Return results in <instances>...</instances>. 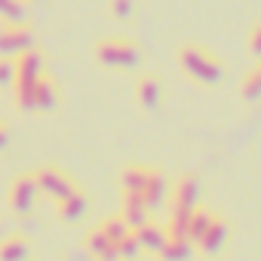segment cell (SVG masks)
Returning a JSON list of instances; mask_svg holds the SVG:
<instances>
[{"mask_svg":"<svg viewBox=\"0 0 261 261\" xmlns=\"http://www.w3.org/2000/svg\"><path fill=\"white\" fill-rule=\"evenodd\" d=\"M200 203V181L194 175H181L172 191V206H169V233H185L188 237V218Z\"/></svg>","mask_w":261,"mask_h":261,"instance_id":"6da1fadb","label":"cell"},{"mask_svg":"<svg viewBox=\"0 0 261 261\" xmlns=\"http://www.w3.org/2000/svg\"><path fill=\"white\" fill-rule=\"evenodd\" d=\"M178 65L185 68L188 77H194V80L203 83V86H215V83L221 80V74H224L221 65H218V59H215L209 49L197 46V43L181 46V53H178Z\"/></svg>","mask_w":261,"mask_h":261,"instance_id":"7a4b0ae2","label":"cell"},{"mask_svg":"<svg viewBox=\"0 0 261 261\" xmlns=\"http://www.w3.org/2000/svg\"><path fill=\"white\" fill-rule=\"evenodd\" d=\"M95 62L101 68H136L139 65V49L129 40L108 37V40L95 43Z\"/></svg>","mask_w":261,"mask_h":261,"instance_id":"3957f363","label":"cell"},{"mask_svg":"<svg viewBox=\"0 0 261 261\" xmlns=\"http://www.w3.org/2000/svg\"><path fill=\"white\" fill-rule=\"evenodd\" d=\"M34 181H37V191L46 194V197H53V200H62L65 194L74 191V181H71L59 166H40V169L34 172Z\"/></svg>","mask_w":261,"mask_h":261,"instance_id":"277c9868","label":"cell"},{"mask_svg":"<svg viewBox=\"0 0 261 261\" xmlns=\"http://www.w3.org/2000/svg\"><path fill=\"white\" fill-rule=\"evenodd\" d=\"M31 46H34L31 28H25L22 22H19V25H7V22H4V28H0V56L16 59L19 53H25V49H31Z\"/></svg>","mask_w":261,"mask_h":261,"instance_id":"5b68a950","label":"cell"},{"mask_svg":"<svg viewBox=\"0 0 261 261\" xmlns=\"http://www.w3.org/2000/svg\"><path fill=\"white\" fill-rule=\"evenodd\" d=\"M37 194L40 191H37L34 175H19L13 181V188H10V209L16 215H28L34 209V203H37Z\"/></svg>","mask_w":261,"mask_h":261,"instance_id":"8992f818","label":"cell"},{"mask_svg":"<svg viewBox=\"0 0 261 261\" xmlns=\"http://www.w3.org/2000/svg\"><path fill=\"white\" fill-rule=\"evenodd\" d=\"M227 240H230V227H227V221L212 218V224L203 230V237H200L194 246H200L203 255H215V252H221V249L227 246Z\"/></svg>","mask_w":261,"mask_h":261,"instance_id":"52a82bcc","label":"cell"},{"mask_svg":"<svg viewBox=\"0 0 261 261\" xmlns=\"http://www.w3.org/2000/svg\"><path fill=\"white\" fill-rule=\"evenodd\" d=\"M43 68H46V59L34 46L16 56V80H40L43 77Z\"/></svg>","mask_w":261,"mask_h":261,"instance_id":"ba28073f","label":"cell"},{"mask_svg":"<svg viewBox=\"0 0 261 261\" xmlns=\"http://www.w3.org/2000/svg\"><path fill=\"white\" fill-rule=\"evenodd\" d=\"M169 194V181L160 169H148V178H145V188H142V200L148 203V209H157Z\"/></svg>","mask_w":261,"mask_h":261,"instance_id":"9c48e42d","label":"cell"},{"mask_svg":"<svg viewBox=\"0 0 261 261\" xmlns=\"http://www.w3.org/2000/svg\"><path fill=\"white\" fill-rule=\"evenodd\" d=\"M133 233L139 237L142 252H151V255H157V252L163 249L166 237H169V230H166V227H160V224H154V221H145V224H142V227H136Z\"/></svg>","mask_w":261,"mask_h":261,"instance_id":"30bf717a","label":"cell"},{"mask_svg":"<svg viewBox=\"0 0 261 261\" xmlns=\"http://www.w3.org/2000/svg\"><path fill=\"white\" fill-rule=\"evenodd\" d=\"M148 203L142 200V194H123V209H120V215L126 218V224L129 227H142L145 221H148Z\"/></svg>","mask_w":261,"mask_h":261,"instance_id":"8fae6325","label":"cell"},{"mask_svg":"<svg viewBox=\"0 0 261 261\" xmlns=\"http://www.w3.org/2000/svg\"><path fill=\"white\" fill-rule=\"evenodd\" d=\"M136 98H139V108H142V111H154V108H160V98H163V86H160V80H157L154 74H145V77L139 80V92H136Z\"/></svg>","mask_w":261,"mask_h":261,"instance_id":"7c38bea8","label":"cell"},{"mask_svg":"<svg viewBox=\"0 0 261 261\" xmlns=\"http://www.w3.org/2000/svg\"><path fill=\"white\" fill-rule=\"evenodd\" d=\"M86 252H89L95 261H114V258H117V246L101 233V227H95V230L86 233Z\"/></svg>","mask_w":261,"mask_h":261,"instance_id":"4fadbf2b","label":"cell"},{"mask_svg":"<svg viewBox=\"0 0 261 261\" xmlns=\"http://www.w3.org/2000/svg\"><path fill=\"white\" fill-rule=\"evenodd\" d=\"M191 249H194V243L185 237V233H169L166 237V243H163V249L157 252L163 261H188L191 258Z\"/></svg>","mask_w":261,"mask_h":261,"instance_id":"5bb4252c","label":"cell"},{"mask_svg":"<svg viewBox=\"0 0 261 261\" xmlns=\"http://www.w3.org/2000/svg\"><path fill=\"white\" fill-rule=\"evenodd\" d=\"M59 206H56V212H59V218L62 221H77L83 212H86V194H80V191H71V194H65L62 200H56Z\"/></svg>","mask_w":261,"mask_h":261,"instance_id":"9a60e30c","label":"cell"},{"mask_svg":"<svg viewBox=\"0 0 261 261\" xmlns=\"http://www.w3.org/2000/svg\"><path fill=\"white\" fill-rule=\"evenodd\" d=\"M34 105H37V111H40V114H49V111H56V108H59V89H56V83H53V80H46V77H40V80H37Z\"/></svg>","mask_w":261,"mask_h":261,"instance_id":"2e32d148","label":"cell"},{"mask_svg":"<svg viewBox=\"0 0 261 261\" xmlns=\"http://www.w3.org/2000/svg\"><path fill=\"white\" fill-rule=\"evenodd\" d=\"M145 178H148V166L129 163V166L120 172V188H123V194H142Z\"/></svg>","mask_w":261,"mask_h":261,"instance_id":"e0dca14e","label":"cell"},{"mask_svg":"<svg viewBox=\"0 0 261 261\" xmlns=\"http://www.w3.org/2000/svg\"><path fill=\"white\" fill-rule=\"evenodd\" d=\"M31 258V246L25 237H10L0 243V261H28Z\"/></svg>","mask_w":261,"mask_h":261,"instance_id":"ac0fdd59","label":"cell"},{"mask_svg":"<svg viewBox=\"0 0 261 261\" xmlns=\"http://www.w3.org/2000/svg\"><path fill=\"white\" fill-rule=\"evenodd\" d=\"M212 218H215V215H212L209 209L197 206V209L191 212V218H188V240H191V243H197V240L203 237V230L212 224Z\"/></svg>","mask_w":261,"mask_h":261,"instance_id":"d6986e66","label":"cell"},{"mask_svg":"<svg viewBox=\"0 0 261 261\" xmlns=\"http://www.w3.org/2000/svg\"><path fill=\"white\" fill-rule=\"evenodd\" d=\"M13 89H16V105H19L22 111H37V105H34L37 80H16Z\"/></svg>","mask_w":261,"mask_h":261,"instance_id":"ffe728a7","label":"cell"},{"mask_svg":"<svg viewBox=\"0 0 261 261\" xmlns=\"http://www.w3.org/2000/svg\"><path fill=\"white\" fill-rule=\"evenodd\" d=\"M240 95H243V101H258V98H261V62H258L246 77H243Z\"/></svg>","mask_w":261,"mask_h":261,"instance_id":"44dd1931","label":"cell"},{"mask_svg":"<svg viewBox=\"0 0 261 261\" xmlns=\"http://www.w3.org/2000/svg\"><path fill=\"white\" fill-rule=\"evenodd\" d=\"M101 233H105V237H108V240L117 246L120 240H126L129 233H133V227L126 224V218H123V215H111V218L101 224Z\"/></svg>","mask_w":261,"mask_h":261,"instance_id":"7402d4cb","label":"cell"},{"mask_svg":"<svg viewBox=\"0 0 261 261\" xmlns=\"http://www.w3.org/2000/svg\"><path fill=\"white\" fill-rule=\"evenodd\" d=\"M25 16H28V10H25L22 0H4V7H0V19H4L7 25H19V22H25Z\"/></svg>","mask_w":261,"mask_h":261,"instance_id":"603a6c76","label":"cell"},{"mask_svg":"<svg viewBox=\"0 0 261 261\" xmlns=\"http://www.w3.org/2000/svg\"><path fill=\"white\" fill-rule=\"evenodd\" d=\"M139 255H142V246H139V237H136V233H129L126 240L117 243V258L133 261V258H139Z\"/></svg>","mask_w":261,"mask_h":261,"instance_id":"cb8c5ba5","label":"cell"},{"mask_svg":"<svg viewBox=\"0 0 261 261\" xmlns=\"http://www.w3.org/2000/svg\"><path fill=\"white\" fill-rule=\"evenodd\" d=\"M108 10L117 22H126L133 19V0H108Z\"/></svg>","mask_w":261,"mask_h":261,"instance_id":"d4e9b609","label":"cell"},{"mask_svg":"<svg viewBox=\"0 0 261 261\" xmlns=\"http://www.w3.org/2000/svg\"><path fill=\"white\" fill-rule=\"evenodd\" d=\"M16 83V59L0 56V86H13Z\"/></svg>","mask_w":261,"mask_h":261,"instance_id":"484cf974","label":"cell"},{"mask_svg":"<svg viewBox=\"0 0 261 261\" xmlns=\"http://www.w3.org/2000/svg\"><path fill=\"white\" fill-rule=\"evenodd\" d=\"M249 53L261 59V22H258V25L249 31Z\"/></svg>","mask_w":261,"mask_h":261,"instance_id":"4316f807","label":"cell"},{"mask_svg":"<svg viewBox=\"0 0 261 261\" xmlns=\"http://www.w3.org/2000/svg\"><path fill=\"white\" fill-rule=\"evenodd\" d=\"M7 142H10V136H7V126H0V151L7 148Z\"/></svg>","mask_w":261,"mask_h":261,"instance_id":"83f0119b","label":"cell"},{"mask_svg":"<svg viewBox=\"0 0 261 261\" xmlns=\"http://www.w3.org/2000/svg\"><path fill=\"white\" fill-rule=\"evenodd\" d=\"M0 7H4V0H0Z\"/></svg>","mask_w":261,"mask_h":261,"instance_id":"f1b7e54d","label":"cell"}]
</instances>
